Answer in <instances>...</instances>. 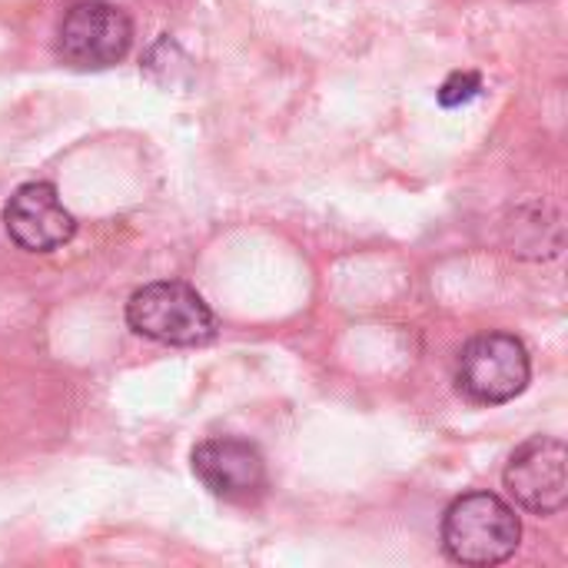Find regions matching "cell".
<instances>
[{
	"mask_svg": "<svg viewBox=\"0 0 568 568\" xmlns=\"http://www.w3.org/2000/svg\"><path fill=\"white\" fill-rule=\"evenodd\" d=\"M443 552L459 566L493 568L509 562L523 539L516 509L496 493H466L443 516Z\"/></svg>",
	"mask_w": 568,
	"mask_h": 568,
	"instance_id": "1",
	"label": "cell"
},
{
	"mask_svg": "<svg viewBox=\"0 0 568 568\" xmlns=\"http://www.w3.org/2000/svg\"><path fill=\"white\" fill-rule=\"evenodd\" d=\"M126 326L160 346H206L216 336L213 310L180 280H160L136 290L126 303Z\"/></svg>",
	"mask_w": 568,
	"mask_h": 568,
	"instance_id": "2",
	"label": "cell"
},
{
	"mask_svg": "<svg viewBox=\"0 0 568 568\" xmlns=\"http://www.w3.org/2000/svg\"><path fill=\"white\" fill-rule=\"evenodd\" d=\"M532 376L529 349L513 333H486L463 346L456 389L476 406H503L526 393Z\"/></svg>",
	"mask_w": 568,
	"mask_h": 568,
	"instance_id": "3",
	"label": "cell"
},
{
	"mask_svg": "<svg viewBox=\"0 0 568 568\" xmlns=\"http://www.w3.org/2000/svg\"><path fill=\"white\" fill-rule=\"evenodd\" d=\"M133 43L130 17L110 0H77L57 27V57L73 70H106Z\"/></svg>",
	"mask_w": 568,
	"mask_h": 568,
	"instance_id": "4",
	"label": "cell"
},
{
	"mask_svg": "<svg viewBox=\"0 0 568 568\" xmlns=\"http://www.w3.org/2000/svg\"><path fill=\"white\" fill-rule=\"evenodd\" d=\"M193 476L203 483L210 496L236 506H253L270 489L263 453L250 439L236 436L203 439L193 449Z\"/></svg>",
	"mask_w": 568,
	"mask_h": 568,
	"instance_id": "5",
	"label": "cell"
},
{
	"mask_svg": "<svg viewBox=\"0 0 568 568\" xmlns=\"http://www.w3.org/2000/svg\"><path fill=\"white\" fill-rule=\"evenodd\" d=\"M568 449L562 439L532 436L526 439L509 466H506V489L532 516H556L568 503Z\"/></svg>",
	"mask_w": 568,
	"mask_h": 568,
	"instance_id": "6",
	"label": "cell"
},
{
	"mask_svg": "<svg viewBox=\"0 0 568 568\" xmlns=\"http://www.w3.org/2000/svg\"><path fill=\"white\" fill-rule=\"evenodd\" d=\"M3 226L7 236L27 253H53L77 233V220L63 206L57 186L43 180L23 183L10 193L3 206Z\"/></svg>",
	"mask_w": 568,
	"mask_h": 568,
	"instance_id": "7",
	"label": "cell"
},
{
	"mask_svg": "<svg viewBox=\"0 0 568 568\" xmlns=\"http://www.w3.org/2000/svg\"><path fill=\"white\" fill-rule=\"evenodd\" d=\"M483 90V77L479 73H453L443 87H439V103L443 106H463L469 100H476Z\"/></svg>",
	"mask_w": 568,
	"mask_h": 568,
	"instance_id": "8",
	"label": "cell"
}]
</instances>
